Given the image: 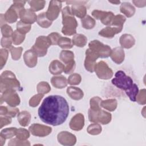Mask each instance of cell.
<instances>
[{"label":"cell","instance_id":"1","mask_svg":"<svg viewBox=\"0 0 146 146\" xmlns=\"http://www.w3.org/2000/svg\"><path fill=\"white\" fill-rule=\"evenodd\" d=\"M69 113L68 104L65 98L60 95L46 97L38 109L40 120L53 126L63 124Z\"/></svg>","mask_w":146,"mask_h":146},{"label":"cell","instance_id":"2","mask_svg":"<svg viewBox=\"0 0 146 146\" xmlns=\"http://www.w3.org/2000/svg\"><path fill=\"white\" fill-rule=\"evenodd\" d=\"M62 32L66 35H72L76 33L78 23L71 12L69 6H66L62 9Z\"/></svg>","mask_w":146,"mask_h":146},{"label":"cell","instance_id":"3","mask_svg":"<svg viewBox=\"0 0 146 146\" xmlns=\"http://www.w3.org/2000/svg\"><path fill=\"white\" fill-rule=\"evenodd\" d=\"M1 92H3L5 90L11 89L19 90L21 88L19 82L16 78L14 73L10 71H5L1 75Z\"/></svg>","mask_w":146,"mask_h":146},{"label":"cell","instance_id":"4","mask_svg":"<svg viewBox=\"0 0 146 146\" xmlns=\"http://www.w3.org/2000/svg\"><path fill=\"white\" fill-rule=\"evenodd\" d=\"M26 1H14L13 4L6 11L4 14L6 22L13 23L16 22L19 17V13L24 8Z\"/></svg>","mask_w":146,"mask_h":146},{"label":"cell","instance_id":"5","mask_svg":"<svg viewBox=\"0 0 146 146\" xmlns=\"http://www.w3.org/2000/svg\"><path fill=\"white\" fill-rule=\"evenodd\" d=\"M112 83L116 87L124 90L129 89L133 85V80L125 73L121 70L117 71L115 74V78L112 80Z\"/></svg>","mask_w":146,"mask_h":146},{"label":"cell","instance_id":"6","mask_svg":"<svg viewBox=\"0 0 146 146\" xmlns=\"http://www.w3.org/2000/svg\"><path fill=\"white\" fill-rule=\"evenodd\" d=\"M88 119L91 122L100 123L102 124H108L112 119L111 114L104 110L94 111L88 110Z\"/></svg>","mask_w":146,"mask_h":146},{"label":"cell","instance_id":"7","mask_svg":"<svg viewBox=\"0 0 146 146\" xmlns=\"http://www.w3.org/2000/svg\"><path fill=\"white\" fill-rule=\"evenodd\" d=\"M88 46L89 48L98 55L99 58H105L110 56L111 52V47L108 45L104 44L98 40H94L90 42Z\"/></svg>","mask_w":146,"mask_h":146},{"label":"cell","instance_id":"8","mask_svg":"<svg viewBox=\"0 0 146 146\" xmlns=\"http://www.w3.org/2000/svg\"><path fill=\"white\" fill-rule=\"evenodd\" d=\"M51 45L47 36H39L36 39L35 43L31 49L36 52L38 56L42 57L46 55L47 49Z\"/></svg>","mask_w":146,"mask_h":146},{"label":"cell","instance_id":"9","mask_svg":"<svg viewBox=\"0 0 146 146\" xmlns=\"http://www.w3.org/2000/svg\"><path fill=\"white\" fill-rule=\"evenodd\" d=\"M5 102L9 106L15 107L20 103V98L15 90L8 89L1 93V104Z\"/></svg>","mask_w":146,"mask_h":146},{"label":"cell","instance_id":"10","mask_svg":"<svg viewBox=\"0 0 146 146\" xmlns=\"http://www.w3.org/2000/svg\"><path fill=\"white\" fill-rule=\"evenodd\" d=\"M94 71L99 79L104 80L111 78L113 74L112 70L108 67L107 64L103 61H100L96 63Z\"/></svg>","mask_w":146,"mask_h":146},{"label":"cell","instance_id":"11","mask_svg":"<svg viewBox=\"0 0 146 146\" xmlns=\"http://www.w3.org/2000/svg\"><path fill=\"white\" fill-rule=\"evenodd\" d=\"M62 8V2L58 1H51L46 13L47 18L51 21L55 20L59 16Z\"/></svg>","mask_w":146,"mask_h":146},{"label":"cell","instance_id":"12","mask_svg":"<svg viewBox=\"0 0 146 146\" xmlns=\"http://www.w3.org/2000/svg\"><path fill=\"white\" fill-rule=\"evenodd\" d=\"M31 133L35 136L44 137L51 133L52 129L48 126L40 124H33L29 128Z\"/></svg>","mask_w":146,"mask_h":146},{"label":"cell","instance_id":"13","mask_svg":"<svg viewBox=\"0 0 146 146\" xmlns=\"http://www.w3.org/2000/svg\"><path fill=\"white\" fill-rule=\"evenodd\" d=\"M83 3H86L85 1H67L66 3L70 4L72 3V6L71 7V12L72 14L79 18H83L86 17L87 14V8L83 4Z\"/></svg>","mask_w":146,"mask_h":146},{"label":"cell","instance_id":"14","mask_svg":"<svg viewBox=\"0 0 146 146\" xmlns=\"http://www.w3.org/2000/svg\"><path fill=\"white\" fill-rule=\"evenodd\" d=\"M57 139L58 142L63 145H74L76 142V136L67 131H62L59 133Z\"/></svg>","mask_w":146,"mask_h":146},{"label":"cell","instance_id":"15","mask_svg":"<svg viewBox=\"0 0 146 146\" xmlns=\"http://www.w3.org/2000/svg\"><path fill=\"white\" fill-rule=\"evenodd\" d=\"M19 18L22 22L31 25L36 21L37 16L31 9H23L19 13Z\"/></svg>","mask_w":146,"mask_h":146},{"label":"cell","instance_id":"16","mask_svg":"<svg viewBox=\"0 0 146 146\" xmlns=\"http://www.w3.org/2000/svg\"><path fill=\"white\" fill-rule=\"evenodd\" d=\"M70 127L74 131H80L84 125V117L83 114L79 113L74 115L71 119Z\"/></svg>","mask_w":146,"mask_h":146},{"label":"cell","instance_id":"17","mask_svg":"<svg viewBox=\"0 0 146 146\" xmlns=\"http://www.w3.org/2000/svg\"><path fill=\"white\" fill-rule=\"evenodd\" d=\"M38 55L32 49L26 51L23 55L24 62L27 66L32 68L34 67L37 64Z\"/></svg>","mask_w":146,"mask_h":146},{"label":"cell","instance_id":"18","mask_svg":"<svg viewBox=\"0 0 146 146\" xmlns=\"http://www.w3.org/2000/svg\"><path fill=\"white\" fill-rule=\"evenodd\" d=\"M123 29L121 27L107 26L99 32V35L105 38H112L116 34L120 33Z\"/></svg>","mask_w":146,"mask_h":146},{"label":"cell","instance_id":"19","mask_svg":"<svg viewBox=\"0 0 146 146\" xmlns=\"http://www.w3.org/2000/svg\"><path fill=\"white\" fill-rule=\"evenodd\" d=\"M110 56L115 63L120 64L124 61L125 56L124 51L122 47H116L111 50Z\"/></svg>","mask_w":146,"mask_h":146},{"label":"cell","instance_id":"20","mask_svg":"<svg viewBox=\"0 0 146 146\" xmlns=\"http://www.w3.org/2000/svg\"><path fill=\"white\" fill-rule=\"evenodd\" d=\"M119 42L122 48H130L135 44V39L131 34H124L120 36Z\"/></svg>","mask_w":146,"mask_h":146},{"label":"cell","instance_id":"21","mask_svg":"<svg viewBox=\"0 0 146 146\" xmlns=\"http://www.w3.org/2000/svg\"><path fill=\"white\" fill-rule=\"evenodd\" d=\"M19 114V109L15 107L2 106L0 107L1 116H7L9 117H14L17 115Z\"/></svg>","mask_w":146,"mask_h":146},{"label":"cell","instance_id":"22","mask_svg":"<svg viewBox=\"0 0 146 146\" xmlns=\"http://www.w3.org/2000/svg\"><path fill=\"white\" fill-rule=\"evenodd\" d=\"M67 94L71 99L75 100H80L84 95L83 92L80 88L74 86H70L67 88Z\"/></svg>","mask_w":146,"mask_h":146},{"label":"cell","instance_id":"23","mask_svg":"<svg viewBox=\"0 0 146 146\" xmlns=\"http://www.w3.org/2000/svg\"><path fill=\"white\" fill-rule=\"evenodd\" d=\"M64 65L58 60L51 62L49 66V71L53 75H59L64 71Z\"/></svg>","mask_w":146,"mask_h":146},{"label":"cell","instance_id":"24","mask_svg":"<svg viewBox=\"0 0 146 146\" xmlns=\"http://www.w3.org/2000/svg\"><path fill=\"white\" fill-rule=\"evenodd\" d=\"M52 85L59 89H62L66 87L67 85V79L64 76H55L52 77L51 79Z\"/></svg>","mask_w":146,"mask_h":146},{"label":"cell","instance_id":"25","mask_svg":"<svg viewBox=\"0 0 146 146\" xmlns=\"http://www.w3.org/2000/svg\"><path fill=\"white\" fill-rule=\"evenodd\" d=\"M120 12L126 17L129 18L132 17L135 13V8L130 3L124 2L121 3L120 7Z\"/></svg>","mask_w":146,"mask_h":146},{"label":"cell","instance_id":"26","mask_svg":"<svg viewBox=\"0 0 146 146\" xmlns=\"http://www.w3.org/2000/svg\"><path fill=\"white\" fill-rule=\"evenodd\" d=\"M31 120V115L30 112L23 111L18 115V121L19 124L23 127L27 126Z\"/></svg>","mask_w":146,"mask_h":146},{"label":"cell","instance_id":"27","mask_svg":"<svg viewBox=\"0 0 146 146\" xmlns=\"http://www.w3.org/2000/svg\"><path fill=\"white\" fill-rule=\"evenodd\" d=\"M36 22L40 27L43 28H48L52 24V21H50L47 18L46 12L42 13L37 16Z\"/></svg>","mask_w":146,"mask_h":146},{"label":"cell","instance_id":"28","mask_svg":"<svg viewBox=\"0 0 146 146\" xmlns=\"http://www.w3.org/2000/svg\"><path fill=\"white\" fill-rule=\"evenodd\" d=\"M117 100L115 99H110L102 100L100 103V106L110 111H115L117 107Z\"/></svg>","mask_w":146,"mask_h":146},{"label":"cell","instance_id":"29","mask_svg":"<svg viewBox=\"0 0 146 146\" xmlns=\"http://www.w3.org/2000/svg\"><path fill=\"white\" fill-rule=\"evenodd\" d=\"M87 42V37L81 34H75L72 38L73 44L76 46L77 47H83L86 46Z\"/></svg>","mask_w":146,"mask_h":146},{"label":"cell","instance_id":"30","mask_svg":"<svg viewBox=\"0 0 146 146\" xmlns=\"http://www.w3.org/2000/svg\"><path fill=\"white\" fill-rule=\"evenodd\" d=\"M60 59L66 64L74 60V54L71 51L62 50L60 54Z\"/></svg>","mask_w":146,"mask_h":146},{"label":"cell","instance_id":"31","mask_svg":"<svg viewBox=\"0 0 146 146\" xmlns=\"http://www.w3.org/2000/svg\"><path fill=\"white\" fill-rule=\"evenodd\" d=\"M81 22L82 27L85 29H92L96 24L95 19L88 15H86V17L82 18Z\"/></svg>","mask_w":146,"mask_h":146},{"label":"cell","instance_id":"32","mask_svg":"<svg viewBox=\"0 0 146 146\" xmlns=\"http://www.w3.org/2000/svg\"><path fill=\"white\" fill-rule=\"evenodd\" d=\"M17 128L15 127H10L3 129L1 131L0 136L4 137L5 139H8L16 136Z\"/></svg>","mask_w":146,"mask_h":146},{"label":"cell","instance_id":"33","mask_svg":"<svg viewBox=\"0 0 146 146\" xmlns=\"http://www.w3.org/2000/svg\"><path fill=\"white\" fill-rule=\"evenodd\" d=\"M59 47L63 49H70L73 47V43L71 40L67 37H60L58 42Z\"/></svg>","mask_w":146,"mask_h":146},{"label":"cell","instance_id":"34","mask_svg":"<svg viewBox=\"0 0 146 146\" xmlns=\"http://www.w3.org/2000/svg\"><path fill=\"white\" fill-rule=\"evenodd\" d=\"M28 3L31 7V9L35 12L43 9L46 2L44 1H29Z\"/></svg>","mask_w":146,"mask_h":146},{"label":"cell","instance_id":"35","mask_svg":"<svg viewBox=\"0 0 146 146\" xmlns=\"http://www.w3.org/2000/svg\"><path fill=\"white\" fill-rule=\"evenodd\" d=\"M139 90L136 84L133 83L132 87L125 92L132 102H136V96L139 92Z\"/></svg>","mask_w":146,"mask_h":146},{"label":"cell","instance_id":"36","mask_svg":"<svg viewBox=\"0 0 146 146\" xmlns=\"http://www.w3.org/2000/svg\"><path fill=\"white\" fill-rule=\"evenodd\" d=\"M125 21H126V18L123 15L118 14L116 15H114L111 25L115 27H123L124 23L125 22Z\"/></svg>","mask_w":146,"mask_h":146},{"label":"cell","instance_id":"37","mask_svg":"<svg viewBox=\"0 0 146 146\" xmlns=\"http://www.w3.org/2000/svg\"><path fill=\"white\" fill-rule=\"evenodd\" d=\"M87 132L92 135H97L101 133L102 127L98 123H94L90 124L87 128Z\"/></svg>","mask_w":146,"mask_h":146},{"label":"cell","instance_id":"38","mask_svg":"<svg viewBox=\"0 0 146 146\" xmlns=\"http://www.w3.org/2000/svg\"><path fill=\"white\" fill-rule=\"evenodd\" d=\"M13 43L15 45L21 44L25 39V35L19 33L17 30H15L11 36Z\"/></svg>","mask_w":146,"mask_h":146},{"label":"cell","instance_id":"39","mask_svg":"<svg viewBox=\"0 0 146 146\" xmlns=\"http://www.w3.org/2000/svg\"><path fill=\"white\" fill-rule=\"evenodd\" d=\"M36 90L39 94L44 95L49 92V91L51 90V87L47 82H40L36 86Z\"/></svg>","mask_w":146,"mask_h":146},{"label":"cell","instance_id":"40","mask_svg":"<svg viewBox=\"0 0 146 146\" xmlns=\"http://www.w3.org/2000/svg\"><path fill=\"white\" fill-rule=\"evenodd\" d=\"M31 27V25L26 24L21 21H18L17 23V30L25 35L30 31Z\"/></svg>","mask_w":146,"mask_h":146},{"label":"cell","instance_id":"41","mask_svg":"<svg viewBox=\"0 0 146 146\" xmlns=\"http://www.w3.org/2000/svg\"><path fill=\"white\" fill-rule=\"evenodd\" d=\"M9 50L10 51L13 59L14 60H19L21 56L23 48L22 47H15L12 46L9 48Z\"/></svg>","mask_w":146,"mask_h":146},{"label":"cell","instance_id":"42","mask_svg":"<svg viewBox=\"0 0 146 146\" xmlns=\"http://www.w3.org/2000/svg\"><path fill=\"white\" fill-rule=\"evenodd\" d=\"M102 99L98 96H95L90 99V109L94 111H100L102 110L100 103Z\"/></svg>","mask_w":146,"mask_h":146},{"label":"cell","instance_id":"43","mask_svg":"<svg viewBox=\"0 0 146 146\" xmlns=\"http://www.w3.org/2000/svg\"><path fill=\"white\" fill-rule=\"evenodd\" d=\"M30 137V133L29 131L25 128H18L17 131L16 137L22 140H26Z\"/></svg>","mask_w":146,"mask_h":146},{"label":"cell","instance_id":"44","mask_svg":"<svg viewBox=\"0 0 146 146\" xmlns=\"http://www.w3.org/2000/svg\"><path fill=\"white\" fill-rule=\"evenodd\" d=\"M82 80L81 76L78 74H71L67 79V83L70 85H78Z\"/></svg>","mask_w":146,"mask_h":146},{"label":"cell","instance_id":"45","mask_svg":"<svg viewBox=\"0 0 146 146\" xmlns=\"http://www.w3.org/2000/svg\"><path fill=\"white\" fill-rule=\"evenodd\" d=\"M44 95L42 94H38L36 95H34L29 100V106L32 107H36L40 103V100L43 98Z\"/></svg>","mask_w":146,"mask_h":146},{"label":"cell","instance_id":"46","mask_svg":"<svg viewBox=\"0 0 146 146\" xmlns=\"http://www.w3.org/2000/svg\"><path fill=\"white\" fill-rule=\"evenodd\" d=\"M1 29L3 37L10 38L12 36L14 31L12 28L9 25L5 24L2 27H1Z\"/></svg>","mask_w":146,"mask_h":146},{"label":"cell","instance_id":"47","mask_svg":"<svg viewBox=\"0 0 146 146\" xmlns=\"http://www.w3.org/2000/svg\"><path fill=\"white\" fill-rule=\"evenodd\" d=\"M8 58V51L6 48H1L0 50V66L2 69L5 65Z\"/></svg>","mask_w":146,"mask_h":146},{"label":"cell","instance_id":"48","mask_svg":"<svg viewBox=\"0 0 146 146\" xmlns=\"http://www.w3.org/2000/svg\"><path fill=\"white\" fill-rule=\"evenodd\" d=\"M146 91L145 89L141 90L140 91H139V92L136 96V101L140 104L144 105L146 103Z\"/></svg>","mask_w":146,"mask_h":146},{"label":"cell","instance_id":"49","mask_svg":"<svg viewBox=\"0 0 146 146\" xmlns=\"http://www.w3.org/2000/svg\"><path fill=\"white\" fill-rule=\"evenodd\" d=\"M8 145L13 146V145H30V143L27 140H22L18 138H14L11 140L9 143Z\"/></svg>","mask_w":146,"mask_h":146},{"label":"cell","instance_id":"50","mask_svg":"<svg viewBox=\"0 0 146 146\" xmlns=\"http://www.w3.org/2000/svg\"><path fill=\"white\" fill-rule=\"evenodd\" d=\"M50 43L51 45L58 44V42L59 39L61 37V35L58 33H52L47 36Z\"/></svg>","mask_w":146,"mask_h":146},{"label":"cell","instance_id":"51","mask_svg":"<svg viewBox=\"0 0 146 146\" xmlns=\"http://www.w3.org/2000/svg\"><path fill=\"white\" fill-rule=\"evenodd\" d=\"M114 14L111 11H107L104 18L101 20L102 23L105 25H111Z\"/></svg>","mask_w":146,"mask_h":146},{"label":"cell","instance_id":"52","mask_svg":"<svg viewBox=\"0 0 146 146\" xmlns=\"http://www.w3.org/2000/svg\"><path fill=\"white\" fill-rule=\"evenodd\" d=\"M12 38L11 37L7 38V37H2L1 39V46L5 48H10L12 45Z\"/></svg>","mask_w":146,"mask_h":146},{"label":"cell","instance_id":"53","mask_svg":"<svg viewBox=\"0 0 146 146\" xmlns=\"http://www.w3.org/2000/svg\"><path fill=\"white\" fill-rule=\"evenodd\" d=\"M75 66H76V64H75V62L74 60L72 61L71 62H70L69 63L66 64L64 66V73L66 74H71L75 70Z\"/></svg>","mask_w":146,"mask_h":146},{"label":"cell","instance_id":"54","mask_svg":"<svg viewBox=\"0 0 146 146\" xmlns=\"http://www.w3.org/2000/svg\"><path fill=\"white\" fill-rule=\"evenodd\" d=\"M107 11H101V10H95L92 11V16L96 18V19H99V20H102Z\"/></svg>","mask_w":146,"mask_h":146},{"label":"cell","instance_id":"55","mask_svg":"<svg viewBox=\"0 0 146 146\" xmlns=\"http://www.w3.org/2000/svg\"><path fill=\"white\" fill-rule=\"evenodd\" d=\"M12 121L11 117H7V116H1L0 117V128H2L4 126L10 124Z\"/></svg>","mask_w":146,"mask_h":146},{"label":"cell","instance_id":"56","mask_svg":"<svg viewBox=\"0 0 146 146\" xmlns=\"http://www.w3.org/2000/svg\"><path fill=\"white\" fill-rule=\"evenodd\" d=\"M132 2L136 6L139 7H142L145 6L146 1H133Z\"/></svg>","mask_w":146,"mask_h":146},{"label":"cell","instance_id":"57","mask_svg":"<svg viewBox=\"0 0 146 146\" xmlns=\"http://www.w3.org/2000/svg\"><path fill=\"white\" fill-rule=\"evenodd\" d=\"M6 20H5V16H4V14H1V21H0V23H1V27H2V26H3L4 25L6 24Z\"/></svg>","mask_w":146,"mask_h":146},{"label":"cell","instance_id":"58","mask_svg":"<svg viewBox=\"0 0 146 146\" xmlns=\"http://www.w3.org/2000/svg\"><path fill=\"white\" fill-rule=\"evenodd\" d=\"M0 140H1V146H3V145L4 143H5L6 139H5L4 137H3L2 136H0Z\"/></svg>","mask_w":146,"mask_h":146},{"label":"cell","instance_id":"59","mask_svg":"<svg viewBox=\"0 0 146 146\" xmlns=\"http://www.w3.org/2000/svg\"><path fill=\"white\" fill-rule=\"evenodd\" d=\"M109 2H110V3H113V4H116V5H117V4H119L120 3V1H109Z\"/></svg>","mask_w":146,"mask_h":146}]
</instances>
